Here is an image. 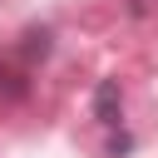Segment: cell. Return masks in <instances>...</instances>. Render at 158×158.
<instances>
[{
    "mask_svg": "<svg viewBox=\"0 0 158 158\" xmlns=\"http://www.w3.org/2000/svg\"><path fill=\"white\" fill-rule=\"evenodd\" d=\"M99 123H118V84L109 79V84H99Z\"/></svg>",
    "mask_w": 158,
    "mask_h": 158,
    "instance_id": "obj_1",
    "label": "cell"
}]
</instances>
